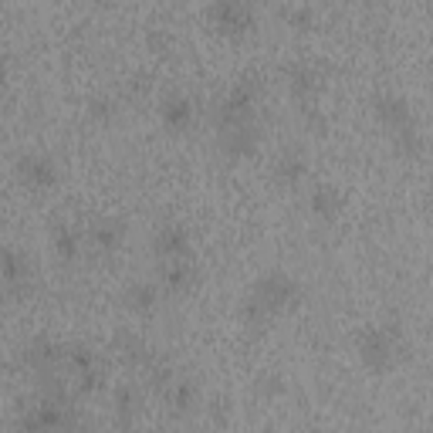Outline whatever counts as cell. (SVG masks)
Wrapping results in <instances>:
<instances>
[{"instance_id":"cell-4","label":"cell","mask_w":433,"mask_h":433,"mask_svg":"<svg viewBox=\"0 0 433 433\" xmlns=\"http://www.w3.org/2000/svg\"><path fill=\"white\" fill-rule=\"evenodd\" d=\"M119 233H122V227H119V224H108V227H98L95 241H98V248H115Z\"/></svg>"},{"instance_id":"cell-3","label":"cell","mask_w":433,"mask_h":433,"mask_svg":"<svg viewBox=\"0 0 433 433\" xmlns=\"http://www.w3.org/2000/svg\"><path fill=\"white\" fill-rule=\"evenodd\" d=\"M332 207H335L332 186H318V190H315V210H318V214H332Z\"/></svg>"},{"instance_id":"cell-2","label":"cell","mask_w":433,"mask_h":433,"mask_svg":"<svg viewBox=\"0 0 433 433\" xmlns=\"http://www.w3.org/2000/svg\"><path fill=\"white\" fill-rule=\"evenodd\" d=\"M156 248L163 250V254H180L186 248V233L180 227H166V231L159 233V244Z\"/></svg>"},{"instance_id":"cell-1","label":"cell","mask_w":433,"mask_h":433,"mask_svg":"<svg viewBox=\"0 0 433 433\" xmlns=\"http://www.w3.org/2000/svg\"><path fill=\"white\" fill-rule=\"evenodd\" d=\"M362 352H366V359H369V362H376V366H386L389 352H393L389 335L383 332V328H376V332L369 335V342H362Z\"/></svg>"}]
</instances>
